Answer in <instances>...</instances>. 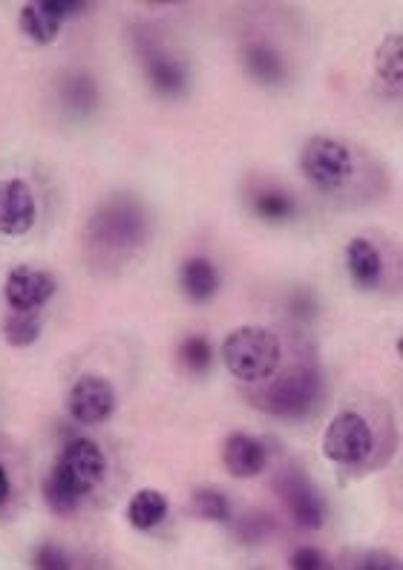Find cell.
<instances>
[{"label":"cell","mask_w":403,"mask_h":570,"mask_svg":"<svg viewBox=\"0 0 403 570\" xmlns=\"http://www.w3.org/2000/svg\"><path fill=\"white\" fill-rule=\"evenodd\" d=\"M150 239V214L130 194H116L98 205L83 225L81 243L96 272H119Z\"/></svg>","instance_id":"6da1fadb"},{"label":"cell","mask_w":403,"mask_h":570,"mask_svg":"<svg viewBox=\"0 0 403 570\" xmlns=\"http://www.w3.org/2000/svg\"><path fill=\"white\" fill-rule=\"evenodd\" d=\"M107 455L90 439H72L58 452L43 479V501L56 515H72L87 495L105 481Z\"/></svg>","instance_id":"7a4b0ae2"},{"label":"cell","mask_w":403,"mask_h":570,"mask_svg":"<svg viewBox=\"0 0 403 570\" xmlns=\"http://www.w3.org/2000/svg\"><path fill=\"white\" fill-rule=\"evenodd\" d=\"M283 346L277 334L265 326H239L225 337L223 361L234 377L243 383H259L277 372Z\"/></svg>","instance_id":"3957f363"},{"label":"cell","mask_w":403,"mask_h":570,"mask_svg":"<svg viewBox=\"0 0 403 570\" xmlns=\"http://www.w3.org/2000/svg\"><path fill=\"white\" fill-rule=\"evenodd\" d=\"M299 170L314 190L332 194L348 181V176L355 170V156H352V147L343 145L341 139L314 136L299 154Z\"/></svg>","instance_id":"277c9868"},{"label":"cell","mask_w":403,"mask_h":570,"mask_svg":"<svg viewBox=\"0 0 403 570\" xmlns=\"http://www.w3.org/2000/svg\"><path fill=\"white\" fill-rule=\"evenodd\" d=\"M317 395H321V375L308 366H297L268 383L259 395L250 397V404L268 415L303 417L317 404Z\"/></svg>","instance_id":"5b68a950"},{"label":"cell","mask_w":403,"mask_h":570,"mask_svg":"<svg viewBox=\"0 0 403 570\" xmlns=\"http://www.w3.org/2000/svg\"><path fill=\"white\" fill-rule=\"evenodd\" d=\"M372 450H375V435H372L366 417L352 410L332 417V424L326 426V435H323V455L328 461L341 466H357L372 455Z\"/></svg>","instance_id":"8992f818"},{"label":"cell","mask_w":403,"mask_h":570,"mask_svg":"<svg viewBox=\"0 0 403 570\" xmlns=\"http://www.w3.org/2000/svg\"><path fill=\"white\" fill-rule=\"evenodd\" d=\"M136 49H139V58H141V67H145V76L150 81L159 96L165 98H179L188 92V83H190V72H188V63L181 61L179 56H174L170 49L161 47L154 36H136Z\"/></svg>","instance_id":"52a82bcc"},{"label":"cell","mask_w":403,"mask_h":570,"mask_svg":"<svg viewBox=\"0 0 403 570\" xmlns=\"http://www.w3.org/2000/svg\"><path fill=\"white\" fill-rule=\"evenodd\" d=\"M56 277L43 268H32V265L9 268L7 283H3V299L12 312H41L49 299L56 297Z\"/></svg>","instance_id":"ba28073f"},{"label":"cell","mask_w":403,"mask_h":570,"mask_svg":"<svg viewBox=\"0 0 403 570\" xmlns=\"http://www.w3.org/2000/svg\"><path fill=\"white\" fill-rule=\"evenodd\" d=\"M83 9H90V3H81V0H32V3H23L21 9V32L29 41L47 47L58 38L63 21L83 12Z\"/></svg>","instance_id":"9c48e42d"},{"label":"cell","mask_w":403,"mask_h":570,"mask_svg":"<svg viewBox=\"0 0 403 570\" xmlns=\"http://www.w3.org/2000/svg\"><path fill=\"white\" fill-rule=\"evenodd\" d=\"M67 410L78 424H105L116 412V390L112 383L101 375H83L72 383L67 395Z\"/></svg>","instance_id":"30bf717a"},{"label":"cell","mask_w":403,"mask_h":570,"mask_svg":"<svg viewBox=\"0 0 403 570\" xmlns=\"http://www.w3.org/2000/svg\"><path fill=\"white\" fill-rule=\"evenodd\" d=\"M36 194L23 179H0V234L23 237L36 228Z\"/></svg>","instance_id":"8fae6325"},{"label":"cell","mask_w":403,"mask_h":570,"mask_svg":"<svg viewBox=\"0 0 403 570\" xmlns=\"http://www.w3.org/2000/svg\"><path fill=\"white\" fill-rule=\"evenodd\" d=\"M285 510L306 530H321L326 522V501L303 473H285L277 484Z\"/></svg>","instance_id":"7c38bea8"},{"label":"cell","mask_w":403,"mask_h":570,"mask_svg":"<svg viewBox=\"0 0 403 570\" xmlns=\"http://www.w3.org/2000/svg\"><path fill=\"white\" fill-rule=\"evenodd\" d=\"M223 461L234 479H254L268 466V446L248 432H234L223 446Z\"/></svg>","instance_id":"4fadbf2b"},{"label":"cell","mask_w":403,"mask_h":570,"mask_svg":"<svg viewBox=\"0 0 403 570\" xmlns=\"http://www.w3.org/2000/svg\"><path fill=\"white\" fill-rule=\"evenodd\" d=\"M346 272L361 288H375L383 277V257L375 243L355 237L346 245Z\"/></svg>","instance_id":"5bb4252c"},{"label":"cell","mask_w":403,"mask_h":570,"mask_svg":"<svg viewBox=\"0 0 403 570\" xmlns=\"http://www.w3.org/2000/svg\"><path fill=\"white\" fill-rule=\"evenodd\" d=\"M219 272H216V265L205 257H190L181 263L179 268V285L185 297L190 303H208V299L216 297L219 292Z\"/></svg>","instance_id":"9a60e30c"},{"label":"cell","mask_w":403,"mask_h":570,"mask_svg":"<svg viewBox=\"0 0 403 570\" xmlns=\"http://www.w3.org/2000/svg\"><path fill=\"white\" fill-rule=\"evenodd\" d=\"M58 98H61V105L67 107L70 116H78V119L90 116L98 107L96 78L87 76V72H70V76H63L61 87H58Z\"/></svg>","instance_id":"2e32d148"},{"label":"cell","mask_w":403,"mask_h":570,"mask_svg":"<svg viewBox=\"0 0 403 570\" xmlns=\"http://www.w3.org/2000/svg\"><path fill=\"white\" fill-rule=\"evenodd\" d=\"M243 63L248 76L265 87H277L285 81V61L277 49L268 43H248L243 52Z\"/></svg>","instance_id":"e0dca14e"},{"label":"cell","mask_w":403,"mask_h":570,"mask_svg":"<svg viewBox=\"0 0 403 570\" xmlns=\"http://www.w3.org/2000/svg\"><path fill=\"white\" fill-rule=\"evenodd\" d=\"M167 510H170V504H167L165 493L145 488L139 493H132V499L127 501V522L136 530H154L165 522Z\"/></svg>","instance_id":"ac0fdd59"},{"label":"cell","mask_w":403,"mask_h":570,"mask_svg":"<svg viewBox=\"0 0 403 570\" xmlns=\"http://www.w3.org/2000/svg\"><path fill=\"white\" fill-rule=\"evenodd\" d=\"M250 214L263 223H288L297 216V203L288 190L279 188H259L248 196Z\"/></svg>","instance_id":"d6986e66"},{"label":"cell","mask_w":403,"mask_h":570,"mask_svg":"<svg viewBox=\"0 0 403 570\" xmlns=\"http://www.w3.org/2000/svg\"><path fill=\"white\" fill-rule=\"evenodd\" d=\"M375 70L377 78L386 83V90H390L392 98H401V87H403V38L397 36H386L383 38L381 49H377L375 56Z\"/></svg>","instance_id":"ffe728a7"},{"label":"cell","mask_w":403,"mask_h":570,"mask_svg":"<svg viewBox=\"0 0 403 570\" xmlns=\"http://www.w3.org/2000/svg\"><path fill=\"white\" fill-rule=\"evenodd\" d=\"M0 332H3V341L14 348H27L41 337L43 323H41V312H12L3 317L0 323Z\"/></svg>","instance_id":"44dd1931"},{"label":"cell","mask_w":403,"mask_h":570,"mask_svg":"<svg viewBox=\"0 0 403 570\" xmlns=\"http://www.w3.org/2000/svg\"><path fill=\"white\" fill-rule=\"evenodd\" d=\"M179 357L181 366L188 368L190 375H205L214 363V348H210L208 337H202V334H188L179 346Z\"/></svg>","instance_id":"7402d4cb"},{"label":"cell","mask_w":403,"mask_h":570,"mask_svg":"<svg viewBox=\"0 0 403 570\" xmlns=\"http://www.w3.org/2000/svg\"><path fill=\"white\" fill-rule=\"evenodd\" d=\"M194 513L205 522H228L230 519V501L225 499V493L214 488L196 490L194 493Z\"/></svg>","instance_id":"603a6c76"},{"label":"cell","mask_w":403,"mask_h":570,"mask_svg":"<svg viewBox=\"0 0 403 570\" xmlns=\"http://www.w3.org/2000/svg\"><path fill=\"white\" fill-rule=\"evenodd\" d=\"M36 568H41V570H70L72 562H70V557L63 553V548L47 542V544H41V548L36 550Z\"/></svg>","instance_id":"cb8c5ba5"},{"label":"cell","mask_w":403,"mask_h":570,"mask_svg":"<svg viewBox=\"0 0 403 570\" xmlns=\"http://www.w3.org/2000/svg\"><path fill=\"white\" fill-rule=\"evenodd\" d=\"M294 570H323L328 568V559L317 548H299L292 553Z\"/></svg>","instance_id":"d4e9b609"},{"label":"cell","mask_w":403,"mask_h":570,"mask_svg":"<svg viewBox=\"0 0 403 570\" xmlns=\"http://www.w3.org/2000/svg\"><path fill=\"white\" fill-rule=\"evenodd\" d=\"M361 568H372V570H397L401 568V562H397L395 557H390V553H366L361 562Z\"/></svg>","instance_id":"484cf974"},{"label":"cell","mask_w":403,"mask_h":570,"mask_svg":"<svg viewBox=\"0 0 403 570\" xmlns=\"http://www.w3.org/2000/svg\"><path fill=\"white\" fill-rule=\"evenodd\" d=\"M9 495H12V481H9V473L7 466L0 464V510L7 508Z\"/></svg>","instance_id":"4316f807"}]
</instances>
